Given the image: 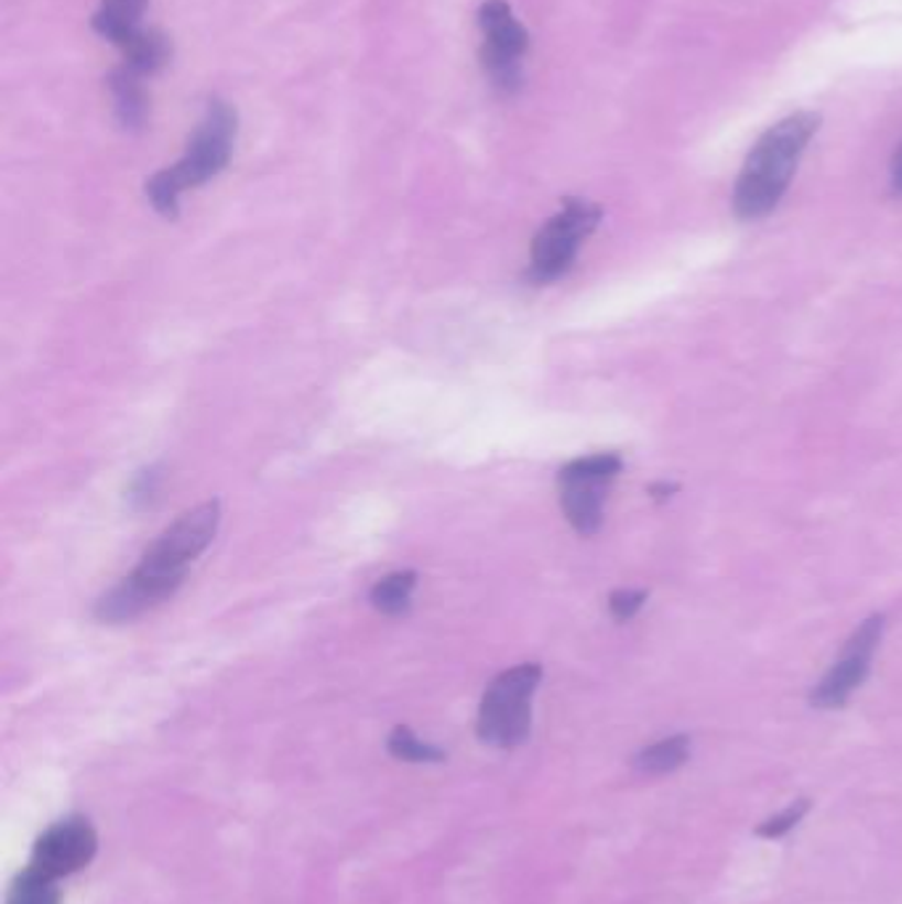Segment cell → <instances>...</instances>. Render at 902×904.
<instances>
[{"label": "cell", "instance_id": "obj_1", "mask_svg": "<svg viewBox=\"0 0 902 904\" xmlns=\"http://www.w3.org/2000/svg\"><path fill=\"white\" fill-rule=\"evenodd\" d=\"M818 124V115L796 111L754 143L733 190V209L741 220H762L779 207Z\"/></svg>", "mask_w": 902, "mask_h": 904}, {"label": "cell", "instance_id": "obj_2", "mask_svg": "<svg viewBox=\"0 0 902 904\" xmlns=\"http://www.w3.org/2000/svg\"><path fill=\"white\" fill-rule=\"evenodd\" d=\"M217 526H220V503L209 500V503H202L194 511L183 513L149 547L138 569L130 577H124L149 609L167 600L183 585L188 564L207 551V545L215 540Z\"/></svg>", "mask_w": 902, "mask_h": 904}, {"label": "cell", "instance_id": "obj_3", "mask_svg": "<svg viewBox=\"0 0 902 904\" xmlns=\"http://www.w3.org/2000/svg\"><path fill=\"white\" fill-rule=\"evenodd\" d=\"M239 117L236 109L226 101H209L207 115L191 135L188 151L175 167L162 170L146 183V196L162 217H177V199L186 188H196L202 183L213 181L217 173L226 170L233 151Z\"/></svg>", "mask_w": 902, "mask_h": 904}, {"label": "cell", "instance_id": "obj_4", "mask_svg": "<svg viewBox=\"0 0 902 904\" xmlns=\"http://www.w3.org/2000/svg\"><path fill=\"white\" fill-rule=\"evenodd\" d=\"M543 666L519 664L487 685L477 715L479 741L496 749H517L530 738L532 696H535Z\"/></svg>", "mask_w": 902, "mask_h": 904}, {"label": "cell", "instance_id": "obj_5", "mask_svg": "<svg viewBox=\"0 0 902 904\" xmlns=\"http://www.w3.org/2000/svg\"><path fill=\"white\" fill-rule=\"evenodd\" d=\"M601 207L585 199H566L562 213L553 215L532 241L530 281L553 283L575 265L579 247L601 222Z\"/></svg>", "mask_w": 902, "mask_h": 904}, {"label": "cell", "instance_id": "obj_6", "mask_svg": "<svg viewBox=\"0 0 902 904\" xmlns=\"http://www.w3.org/2000/svg\"><path fill=\"white\" fill-rule=\"evenodd\" d=\"M620 471L622 458L617 453L585 455L558 471L562 511L575 532L590 537L601 530L607 492Z\"/></svg>", "mask_w": 902, "mask_h": 904}, {"label": "cell", "instance_id": "obj_7", "mask_svg": "<svg viewBox=\"0 0 902 904\" xmlns=\"http://www.w3.org/2000/svg\"><path fill=\"white\" fill-rule=\"evenodd\" d=\"M881 632H884V617L881 613L868 617L852 632V638L841 649L839 662L826 672V677L809 693V704L815 709H839V706L847 704V698L852 696V690L860 688L868 669H871V658L881 643Z\"/></svg>", "mask_w": 902, "mask_h": 904}, {"label": "cell", "instance_id": "obj_8", "mask_svg": "<svg viewBox=\"0 0 902 904\" xmlns=\"http://www.w3.org/2000/svg\"><path fill=\"white\" fill-rule=\"evenodd\" d=\"M98 851V834L88 817H64L45 828L32 847L30 868L48 878H67L88 868Z\"/></svg>", "mask_w": 902, "mask_h": 904}, {"label": "cell", "instance_id": "obj_9", "mask_svg": "<svg viewBox=\"0 0 902 904\" xmlns=\"http://www.w3.org/2000/svg\"><path fill=\"white\" fill-rule=\"evenodd\" d=\"M479 24H482L487 37V51L506 58H519L522 62L530 37L526 30L511 14V6L506 0H487L479 9Z\"/></svg>", "mask_w": 902, "mask_h": 904}, {"label": "cell", "instance_id": "obj_10", "mask_svg": "<svg viewBox=\"0 0 902 904\" xmlns=\"http://www.w3.org/2000/svg\"><path fill=\"white\" fill-rule=\"evenodd\" d=\"M138 72L130 67H120L109 75V90L115 96L117 120L124 130H141L149 117V98L138 83Z\"/></svg>", "mask_w": 902, "mask_h": 904}, {"label": "cell", "instance_id": "obj_11", "mask_svg": "<svg viewBox=\"0 0 902 904\" xmlns=\"http://www.w3.org/2000/svg\"><path fill=\"white\" fill-rule=\"evenodd\" d=\"M146 6L149 0H101V9L94 17V30L115 45H122L141 30V17Z\"/></svg>", "mask_w": 902, "mask_h": 904}, {"label": "cell", "instance_id": "obj_12", "mask_svg": "<svg viewBox=\"0 0 902 904\" xmlns=\"http://www.w3.org/2000/svg\"><path fill=\"white\" fill-rule=\"evenodd\" d=\"M120 48L124 51V67H130L138 75H151V72L162 69L170 62V41L156 30H138L130 35Z\"/></svg>", "mask_w": 902, "mask_h": 904}, {"label": "cell", "instance_id": "obj_13", "mask_svg": "<svg viewBox=\"0 0 902 904\" xmlns=\"http://www.w3.org/2000/svg\"><path fill=\"white\" fill-rule=\"evenodd\" d=\"M691 754V738L688 736H673L664 738V741H656L646 745L643 751H638L635 756V770L643 772V775H667L686 764V759Z\"/></svg>", "mask_w": 902, "mask_h": 904}, {"label": "cell", "instance_id": "obj_14", "mask_svg": "<svg viewBox=\"0 0 902 904\" xmlns=\"http://www.w3.org/2000/svg\"><path fill=\"white\" fill-rule=\"evenodd\" d=\"M419 574L416 571H394L387 574L371 587V603L373 609L387 613V617H403L411 609L413 587H416Z\"/></svg>", "mask_w": 902, "mask_h": 904}, {"label": "cell", "instance_id": "obj_15", "mask_svg": "<svg viewBox=\"0 0 902 904\" xmlns=\"http://www.w3.org/2000/svg\"><path fill=\"white\" fill-rule=\"evenodd\" d=\"M56 883L58 881L54 878L28 864L11 883L6 904H62V891H58Z\"/></svg>", "mask_w": 902, "mask_h": 904}, {"label": "cell", "instance_id": "obj_16", "mask_svg": "<svg viewBox=\"0 0 902 904\" xmlns=\"http://www.w3.org/2000/svg\"><path fill=\"white\" fill-rule=\"evenodd\" d=\"M387 751H390L394 759L407 764H439L447 759V754L439 745L421 741L416 732L405 728V725H398V728L390 732V738H387Z\"/></svg>", "mask_w": 902, "mask_h": 904}, {"label": "cell", "instance_id": "obj_17", "mask_svg": "<svg viewBox=\"0 0 902 904\" xmlns=\"http://www.w3.org/2000/svg\"><path fill=\"white\" fill-rule=\"evenodd\" d=\"M482 64H485L487 75H490L492 85L500 90H506V94H511V90H517L519 85H522V62H519V58L498 56L485 48Z\"/></svg>", "mask_w": 902, "mask_h": 904}, {"label": "cell", "instance_id": "obj_18", "mask_svg": "<svg viewBox=\"0 0 902 904\" xmlns=\"http://www.w3.org/2000/svg\"><path fill=\"white\" fill-rule=\"evenodd\" d=\"M807 809H809L807 798H796L792 807H786L783 812H779V815L768 817V820L762 823L760 828H757V836H762V838H781L783 834H789V830H792L794 825L802 820V817H805Z\"/></svg>", "mask_w": 902, "mask_h": 904}, {"label": "cell", "instance_id": "obj_19", "mask_svg": "<svg viewBox=\"0 0 902 904\" xmlns=\"http://www.w3.org/2000/svg\"><path fill=\"white\" fill-rule=\"evenodd\" d=\"M646 590H615L609 596V611L617 622H630L646 603Z\"/></svg>", "mask_w": 902, "mask_h": 904}, {"label": "cell", "instance_id": "obj_20", "mask_svg": "<svg viewBox=\"0 0 902 904\" xmlns=\"http://www.w3.org/2000/svg\"><path fill=\"white\" fill-rule=\"evenodd\" d=\"M160 481H162L160 468H146V471L138 473L133 484H130V494H128L130 503L138 505V508L149 505L151 500H154L156 490H160Z\"/></svg>", "mask_w": 902, "mask_h": 904}, {"label": "cell", "instance_id": "obj_21", "mask_svg": "<svg viewBox=\"0 0 902 904\" xmlns=\"http://www.w3.org/2000/svg\"><path fill=\"white\" fill-rule=\"evenodd\" d=\"M675 492H677V484H673V481H654V484H649V494L656 500V503H664V500L673 498Z\"/></svg>", "mask_w": 902, "mask_h": 904}, {"label": "cell", "instance_id": "obj_22", "mask_svg": "<svg viewBox=\"0 0 902 904\" xmlns=\"http://www.w3.org/2000/svg\"><path fill=\"white\" fill-rule=\"evenodd\" d=\"M892 186H894V190H898V194H902V143H900L898 154H894V160H892Z\"/></svg>", "mask_w": 902, "mask_h": 904}]
</instances>
